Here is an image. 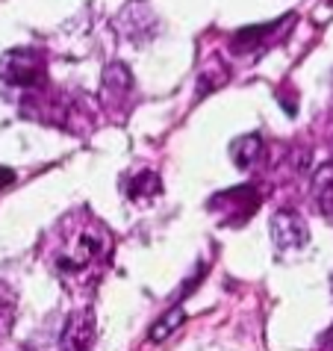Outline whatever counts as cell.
<instances>
[{
	"mask_svg": "<svg viewBox=\"0 0 333 351\" xmlns=\"http://www.w3.org/2000/svg\"><path fill=\"white\" fill-rule=\"evenodd\" d=\"M330 287H333V284H330Z\"/></svg>",
	"mask_w": 333,
	"mask_h": 351,
	"instance_id": "9a60e30c",
	"label": "cell"
},
{
	"mask_svg": "<svg viewBox=\"0 0 333 351\" xmlns=\"http://www.w3.org/2000/svg\"><path fill=\"white\" fill-rule=\"evenodd\" d=\"M15 180V171H9V169H0V189L9 186V183Z\"/></svg>",
	"mask_w": 333,
	"mask_h": 351,
	"instance_id": "4fadbf2b",
	"label": "cell"
},
{
	"mask_svg": "<svg viewBox=\"0 0 333 351\" xmlns=\"http://www.w3.org/2000/svg\"><path fill=\"white\" fill-rule=\"evenodd\" d=\"M180 322H183V310H180V307H174L169 316L160 319V322H156V325H153V330H151V339H153V343H160L162 337H169L171 330L180 325Z\"/></svg>",
	"mask_w": 333,
	"mask_h": 351,
	"instance_id": "7c38bea8",
	"label": "cell"
},
{
	"mask_svg": "<svg viewBox=\"0 0 333 351\" xmlns=\"http://www.w3.org/2000/svg\"><path fill=\"white\" fill-rule=\"evenodd\" d=\"M307 239H310L307 224H304L298 213L283 210L271 219V242L278 248V254H295V251L307 245Z\"/></svg>",
	"mask_w": 333,
	"mask_h": 351,
	"instance_id": "277c9868",
	"label": "cell"
},
{
	"mask_svg": "<svg viewBox=\"0 0 333 351\" xmlns=\"http://www.w3.org/2000/svg\"><path fill=\"white\" fill-rule=\"evenodd\" d=\"M210 207L219 213L224 224H242L245 219L254 216V210L260 207V192L254 186H236V189L212 195Z\"/></svg>",
	"mask_w": 333,
	"mask_h": 351,
	"instance_id": "3957f363",
	"label": "cell"
},
{
	"mask_svg": "<svg viewBox=\"0 0 333 351\" xmlns=\"http://www.w3.org/2000/svg\"><path fill=\"white\" fill-rule=\"evenodd\" d=\"M101 92H103V101H106V104H110V106H119L124 97H130V92H133V77H130V71H127L121 62H112V65L103 71V86H101Z\"/></svg>",
	"mask_w": 333,
	"mask_h": 351,
	"instance_id": "8992f818",
	"label": "cell"
},
{
	"mask_svg": "<svg viewBox=\"0 0 333 351\" xmlns=\"http://www.w3.org/2000/svg\"><path fill=\"white\" fill-rule=\"evenodd\" d=\"M328 346H330V351H333V328H330V334H328Z\"/></svg>",
	"mask_w": 333,
	"mask_h": 351,
	"instance_id": "5bb4252c",
	"label": "cell"
},
{
	"mask_svg": "<svg viewBox=\"0 0 333 351\" xmlns=\"http://www.w3.org/2000/svg\"><path fill=\"white\" fill-rule=\"evenodd\" d=\"M160 192H162V183H160V178H156L153 171L136 174V178L130 180V186H127V195H130L136 204H148V201L156 198Z\"/></svg>",
	"mask_w": 333,
	"mask_h": 351,
	"instance_id": "ba28073f",
	"label": "cell"
},
{
	"mask_svg": "<svg viewBox=\"0 0 333 351\" xmlns=\"http://www.w3.org/2000/svg\"><path fill=\"white\" fill-rule=\"evenodd\" d=\"M112 254V237L89 213L65 216L56 228L51 266L65 284L92 287Z\"/></svg>",
	"mask_w": 333,
	"mask_h": 351,
	"instance_id": "6da1fadb",
	"label": "cell"
},
{
	"mask_svg": "<svg viewBox=\"0 0 333 351\" xmlns=\"http://www.w3.org/2000/svg\"><path fill=\"white\" fill-rule=\"evenodd\" d=\"M312 195L319 201V210L333 221V162H325L312 180Z\"/></svg>",
	"mask_w": 333,
	"mask_h": 351,
	"instance_id": "52a82bcc",
	"label": "cell"
},
{
	"mask_svg": "<svg viewBox=\"0 0 333 351\" xmlns=\"http://www.w3.org/2000/svg\"><path fill=\"white\" fill-rule=\"evenodd\" d=\"M92 348H95V316L92 310H77L65 322L62 351H92Z\"/></svg>",
	"mask_w": 333,
	"mask_h": 351,
	"instance_id": "5b68a950",
	"label": "cell"
},
{
	"mask_svg": "<svg viewBox=\"0 0 333 351\" xmlns=\"http://www.w3.org/2000/svg\"><path fill=\"white\" fill-rule=\"evenodd\" d=\"M15 313H18V298L15 292L6 284H0V337L9 334V328L15 325Z\"/></svg>",
	"mask_w": 333,
	"mask_h": 351,
	"instance_id": "8fae6325",
	"label": "cell"
},
{
	"mask_svg": "<svg viewBox=\"0 0 333 351\" xmlns=\"http://www.w3.org/2000/svg\"><path fill=\"white\" fill-rule=\"evenodd\" d=\"M0 83L24 95L47 86V56L38 47H15L0 60Z\"/></svg>",
	"mask_w": 333,
	"mask_h": 351,
	"instance_id": "7a4b0ae2",
	"label": "cell"
},
{
	"mask_svg": "<svg viewBox=\"0 0 333 351\" xmlns=\"http://www.w3.org/2000/svg\"><path fill=\"white\" fill-rule=\"evenodd\" d=\"M233 157H236L239 169H245V171L254 169V165L262 160V139L260 136H245V139L233 145Z\"/></svg>",
	"mask_w": 333,
	"mask_h": 351,
	"instance_id": "9c48e42d",
	"label": "cell"
},
{
	"mask_svg": "<svg viewBox=\"0 0 333 351\" xmlns=\"http://www.w3.org/2000/svg\"><path fill=\"white\" fill-rule=\"evenodd\" d=\"M278 30V24H262V27H245L233 36V51H254V47H260V42L266 36H271Z\"/></svg>",
	"mask_w": 333,
	"mask_h": 351,
	"instance_id": "30bf717a",
	"label": "cell"
}]
</instances>
